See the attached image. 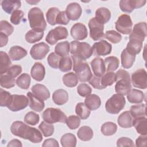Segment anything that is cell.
I'll return each mask as SVG.
<instances>
[{"mask_svg": "<svg viewBox=\"0 0 147 147\" xmlns=\"http://www.w3.org/2000/svg\"><path fill=\"white\" fill-rule=\"evenodd\" d=\"M117 130V125L112 122H106L104 123L100 128L102 133L106 136H110L114 134Z\"/></svg>", "mask_w": 147, "mask_h": 147, "instance_id": "obj_42", "label": "cell"}, {"mask_svg": "<svg viewBox=\"0 0 147 147\" xmlns=\"http://www.w3.org/2000/svg\"><path fill=\"white\" fill-rule=\"evenodd\" d=\"M43 36V32H39L33 29H31L25 34V38L28 42L32 44L41 40Z\"/></svg>", "mask_w": 147, "mask_h": 147, "instance_id": "obj_37", "label": "cell"}, {"mask_svg": "<svg viewBox=\"0 0 147 147\" xmlns=\"http://www.w3.org/2000/svg\"><path fill=\"white\" fill-rule=\"evenodd\" d=\"M61 58V57L57 55L55 52H52L47 57L48 63L49 65L53 68H59V64Z\"/></svg>", "mask_w": 147, "mask_h": 147, "instance_id": "obj_53", "label": "cell"}, {"mask_svg": "<svg viewBox=\"0 0 147 147\" xmlns=\"http://www.w3.org/2000/svg\"><path fill=\"white\" fill-rule=\"evenodd\" d=\"M22 67L19 65H14L10 67L6 74L11 76L13 78H16L22 72Z\"/></svg>", "mask_w": 147, "mask_h": 147, "instance_id": "obj_60", "label": "cell"}, {"mask_svg": "<svg viewBox=\"0 0 147 147\" xmlns=\"http://www.w3.org/2000/svg\"><path fill=\"white\" fill-rule=\"evenodd\" d=\"M126 104L123 95L119 94L113 95L106 102L105 108L107 113L111 114H118L124 107Z\"/></svg>", "mask_w": 147, "mask_h": 147, "instance_id": "obj_6", "label": "cell"}, {"mask_svg": "<svg viewBox=\"0 0 147 147\" xmlns=\"http://www.w3.org/2000/svg\"><path fill=\"white\" fill-rule=\"evenodd\" d=\"M133 126H134L137 132L141 135H146V117L136 118L133 121Z\"/></svg>", "mask_w": 147, "mask_h": 147, "instance_id": "obj_32", "label": "cell"}, {"mask_svg": "<svg viewBox=\"0 0 147 147\" xmlns=\"http://www.w3.org/2000/svg\"><path fill=\"white\" fill-rule=\"evenodd\" d=\"M75 113L80 119H86L89 117L91 113V110L84 103L79 102L76 105Z\"/></svg>", "mask_w": 147, "mask_h": 147, "instance_id": "obj_39", "label": "cell"}, {"mask_svg": "<svg viewBox=\"0 0 147 147\" xmlns=\"http://www.w3.org/2000/svg\"><path fill=\"white\" fill-rule=\"evenodd\" d=\"M29 25L32 29L44 32L47 27L44 14L42 10L37 7L30 9L28 14Z\"/></svg>", "mask_w": 147, "mask_h": 147, "instance_id": "obj_3", "label": "cell"}, {"mask_svg": "<svg viewBox=\"0 0 147 147\" xmlns=\"http://www.w3.org/2000/svg\"><path fill=\"white\" fill-rule=\"evenodd\" d=\"M146 23L141 22L134 25L133 29L129 36V39H134L143 42L145 38L146 37Z\"/></svg>", "mask_w": 147, "mask_h": 147, "instance_id": "obj_15", "label": "cell"}, {"mask_svg": "<svg viewBox=\"0 0 147 147\" xmlns=\"http://www.w3.org/2000/svg\"><path fill=\"white\" fill-rule=\"evenodd\" d=\"M11 95L8 91L1 88L0 91V106L7 107L11 102Z\"/></svg>", "mask_w": 147, "mask_h": 147, "instance_id": "obj_51", "label": "cell"}, {"mask_svg": "<svg viewBox=\"0 0 147 147\" xmlns=\"http://www.w3.org/2000/svg\"><path fill=\"white\" fill-rule=\"evenodd\" d=\"M84 104L90 110H95L101 105L99 96L96 94H90L84 100Z\"/></svg>", "mask_w": 147, "mask_h": 147, "instance_id": "obj_29", "label": "cell"}, {"mask_svg": "<svg viewBox=\"0 0 147 147\" xmlns=\"http://www.w3.org/2000/svg\"><path fill=\"white\" fill-rule=\"evenodd\" d=\"M78 94L82 97H86L92 92V88L86 83H80L77 87Z\"/></svg>", "mask_w": 147, "mask_h": 147, "instance_id": "obj_54", "label": "cell"}, {"mask_svg": "<svg viewBox=\"0 0 147 147\" xmlns=\"http://www.w3.org/2000/svg\"><path fill=\"white\" fill-rule=\"evenodd\" d=\"M28 104V97L24 95L14 94L11 95V100L7 108L11 111H18L24 109Z\"/></svg>", "mask_w": 147, "mask_h": 147, "instance_id": "obj_12", "label": "cell"}, {"mask_svg": "<svg viewBox=\"0 0 147 147\" xmlns=\"http://www.w3.org/2000/svg\"><path fill=\"white\" fill-rule=\"evenodd\" d=\"M116 84L115 91L117 94L126 95L131 88V80L129 72L124 69H120L116 73Z\"/></svg>", "mask_w": 147, "mask_h": 147, "instance_id": "obj_4", "label": "cell"}, {"mask_svg": "<svg viewBox=\"0 0 147 147\" xmlns=\"http://www.w3.org/2000/svg\"><path fill=\"white\" fill-rule=\"evenodd\" d=\"M92 54L94 56H106L111 52L112 45L107 41L102 40L95 42L92 47Z\"/></svg>", "mask_w": 147, "mask_h": 147, "instance_id": "obj_14", "label": "cell"}, {"mask_svg": "<svg viewBox=\"0 0 147 147\" xmlns=\"http://www.w3.org/2000/svg\"><path fill=\"white\" fill-rule=\"evenodd\" d=\"M76 138L72 133H65L62 136L60 142L63 147H75L76 145Z\"/></svg>", "mask_w": 147, "mask_h": 147, "instance_id": "obj_40", "label": "cell"}, {"mask_svg": "<svg viewBox=\"0 0 147 147\" xmlns=\"http://www.w3.org/2000/svg\"><path fill=\"white\" fill-rule=\"evenodd\" d=\"M130 112L134 119L146 117V105L144 103H141L131 106Z\"/></svg>", "mask_w": 147, "mask_h": 147, "instance_id": "obj_36", "label": "cell"}, {"mask_svg": "<svg viewBox=\"0 0 147 147\" xmlns=\"http://www.w3.org/2000/svg\"><path fill=\"white\" fill-rule=\"evenodd\" d=\"M31 90L34 96L42 100H45L50 97L49 91L43 84H36L32 87Z\"/></svg>", "mask_w": 147, "mask_h": 147, "instance_id": "obj_22", "label": "cell"}, {"mask_svg": "<svg viewBox=\"0 0 147 147\" xmlns=\"http://www.w3.org/2000/svg\"><path fill=\"white\" fill-rule=\"evenodd\" d=\"M146 135H141L139 136L136 140V146H146L147 140Z\"/></svg>", "mask_w": 147, "mask_h": 147, "instance_id": "obj_61", "label": "cell"}, {"mask_svg": "<svg viewBox=\"0 0 147 147\" xmlns=\"http://www.w3.org/2000/svg\"><path fill=\"white\" fill-rule=\"evenodd\" d=\"M13 134L33 143H39L42 140L41 133L36 128L30 127L22 121H14L10 126Z\"/></svg>", "mask_w": 147, "mask_h": 147, "instance_id": "obj_1", "label": "cell"}, {"mask_svg": "<svg viewBox=\"0 0 147 147\" xmlns=\"http://www.w3.org/2000/svg\"><path fill=\"white\" fill-rule=\"evenodd\" d=\"M131 82L134 87L146 89L147 87L146 71L144 69H138L131 74Z\"/></svg>", "mask_w": 147, "mask_h": 147, "instance_id": "obj_11", "label": "cell"}, {"mask_svg": "<svg viewBox=\"0 0 147 147\" xmlns=\"http://www.w3.org/2000/svg\"><path fill=\"white\" fill-rule=\"evenodd\" d=\"M65 123L70 129H76L80 125V118L78 116L70 115L67 118Z\"/></svg>", "mask_w": 147, "mask_h": 147, "instance_id": "obj_52", "label": "cell"}, {"mask_svg": "<svg viewBox=\"0 0 147 147\" xmlns=\"http://www.w3.org/2000/svg\"><path fill=\"white\" fill-rule=\"evenodd\" d=\"M121 59L122 67L127 69L131 68L133 65L136 59V55L131 54L125 48L121 53Z\"/></svg>", "mask_w": 147, "mask_h": 147, "instance_id": "obj_26", "label": "cell"}, {"mask_svg": "<svg viewBox=\"0 0 147 147\" xmlns=\"http://www.w3.org/2000/svg\"><path fill=\"white\" fill-rule=\"evenodd\" d=\"M7 147H9V146H22V143L21 142L17 140V139H13L12 140H11L9 142L7 145Z\"/></svg>", "mask_w": 147, "mask_h": 147, "instance_id": "obj_64", "label": "cell"}, {"mask_svg": "<svg viewBox=\"0 0 147 147\" xmlns=\"http://www.w3.org/2000/svg\"><path fill=\"white\" fill-rule=\"evenodd\" d=\"M49 51V47L44 42L34 44L30 49V55L34 60H42Z\"/></svg>", "mask_w": 147, "mask_h": 147, "instance_id": "obj_13", "label": "cell"}, {"mask_svg": "<svg viewBox=\"0 0 147 147\" xmlns=\"http://www.w3.org/2000/svg\"><path fill=\"white\" fill-rule=\"evenodd\" d=\"M72 59L69 56L62 57L59 64V69L63 72H68L72 69Z\"/></svg>", "mask_w": 147, "mask_h": 147, "instance_id": "obj_48", "label": "cell"}, {"mask_svg": "<svg viewBox=\"0 0 147 147\" xmlns=\"http://www.w3.org/2000/svg\"><path fill=\"white\" fill-rule=\"evenodd\" d=\"M8 36H7L6 34L3 33H0V40H1V42H0V47H3L4 46H5L8 42Z\"/></svg>", "mask_w": 147, "mask_h": 147, "instance_id": "obj_63", "label": "cell"}, {"mask_svg": "<svg viewBox=\"0 0 147 147\" xmlns=\"http://www.w3.org/2000/svg\"><path fill=\"white\" fill-rule=\"evenodd\" d=\"M68 35V30L66 28L57 26L48 32L45 37V41L50 45H54L58 40L65 39Z\"/></svg>", "mask_w": 147, "mask_h": 147, "instance_id": "obj_8", "label": "cell"}, {"mask_svg": "<svg viewBox=\"0 0 147 147\" xmlns=\"http://www.w3.org/2000/svg\"><path fill=\"white\" fill-rule=\"evenodd\" d=\"M73 61V70L75 72L78 80L81 82H88L92 76L90 67L86 60L71 55Z\"/></svg>", "mask_w": 147, "mask_h": 147, "instance_id": "obj_2", "label": "cell"}, {"mask_svg": "<svg viewBox=\"0 0 147 147\" xmlns=\"http://www.w3.org/2000/svg\"><path fill=\"white\" fill-rule=\"evenodd\" d=\"M52 100L57 105H63L68 100V92L64 89H58L53 93Z\"/></svg>", "mask_w": 147, "mask_h": 147, "instance_id": "obj_24", "label": "cell"}, {"mask_svg": "<svg viewBox=\"0 0 147 147\" xmlns=\"http://www.w3.org/2000/svg\"><path fill=\"white\" fill-rule=\"evenodd\" d=\"M31 76L36 81L42 80L45 75V69L44 66L39 62H36L32 66L30 71Z\"/></svg>", "mask_w": 147, "mask_h": 147, "instance_id": "obj_21", "label": "cell"}, {"mask_svg": "<svg viewBox=\"0 0 147 147\" xmlns=\"http://www.w3.org/2000/svg\"><path fill=\"white\" fill-rule=\"evenodd\" d=\"M146 2V1L121 0L119 1V5L122 11L130 13L132 12L134 9H138L144 6Z\"/></svg>", "mask_w": 147, "mask_h": 147, "instance_id": "obj_16", "label": "cell"}, {"mask_svg": "<svg viewBox=\"0 0 147 147\" xmlns=\"http://www.w3.org/2000/svg\"><path fill=\"white\" fill-rule=\"evenodd\" d=\"M96 20L102 24L107 23L111 18V12L106 7H99L95 11Z\"/></svg>", "mask_w": 147, "mask_h": 147, "instance_id": "obj_28", "label": "cell"}, {"mask_svg": "<svg viewBox=\"0 0 147 147\" xmlns=\"http://www.w3.org/2000/svg\"><path fill=\"white\" fill-rule=\"evenodd\" d=\"M91 66L95 76L101 77L105 74L106 67L103 59L95 57L91 61Z\"/></svg>", "mask_w": 147, "mask_h": 147, "instance_id": "obj_19", "label": "cell"}, {"mask_svg": "<svg viewBox=\"0 0 147 147\" xmlns=\"http://www.w3.org/2000/svg\"><path fill=\"white\" fill-rule=\"evenodd\" d=\"M26 49L21 47L15 45L10 48L9 51V56L13 61L20 60L27 55Z\"/></svg>", "mask_w": 147, "mask_h": 147, "instance_id": "obj_25", "label": "cell"}, {"mask_svg": "<svg viewBox=\"0 0 147 147\" xmlns=\"http://www.w3.org/2000/svg\"><path fill=\"white\" fill-rule=\"evenodd\" d=\"M0 74H4L7 72L11 64L9 56L5 52H0Z\"/></svg>", "mask_w": 147, "mask_h": 147, "instance_id": "obj_31", "label": "cell"}, {"mask_svg": "<svg viewBox=\"0 0 147 147\" xmlns=\"http://www.w3.org/2000/svg\"><path fill=\"white\" fill-rule=\"evenodd\" d=\"M21 6V1L4 0L1 2V6L3 11L8 14H12L15 10H18Z\"/></svg>", "mask_w": 147, "mask_h": 147, "instance_id": "obj_27", "label": "cell"}, {"mask_svg": "<svg viewBox=\"0 0 147 147\" xmlns=\"http://www.w3.org/2000/svg\"><path fill=\"white\" fill-rule=\"evenodd\" d=\"M134 119L130 111H126L119 115L117 122L119 126L123 128H129L133 126Z\"/></svg>", "mask_w": 147, "mask_h": 147, "instance_id": "obj_23", "label": "cell"}, {"mask_svg": "<svg viewBox=\"0 0 147 147\" xmlns=\"http://www.w3.org/2000/svg\"><path fill=\"white\" fill-rule=\"evenodd\" d=\"M24 17V13L21 10H15L11 15L10 22L14 25H18Z\"/></svg>", "mask_w": 147, "mask_h": 147, "instance_id": "obj_56", "label": "cell"}, {"mask_svg": "<svg viewBox=\"0 0 147 147\" xmlns=\"http://www.w3.org/2000/svg\"><path fill=\"white\" fill-rule=\"evenodd\" d=\"M38 128L41 131V133L45 137L52 136L54 132V126L52 123H48L45 121H42L38 126Z\"/></svg>", "mask_w": 147, "mask_h": 147, "instance_id": "obj_47", "label": "cell"}, {"mask_svg": "<svg viewBox=\"0 0 147 147\" xmlns=\"http://www.w3.org/2000/svg\"><path fill=\"white\" fill-rule=\"evenodd\" d=\"M42 117L44 121L52 124L56 122L65 123L67 119L66 115L60 109L53 107L47 108L44 110Z\"/></svg>", "mask_w": 147, "mask_h": 147, "instance_id": "obj_7", "label": "cell"}, {"mask_svg": "<svg viewBox=\"0 0 147 147\" xmlns=\"http://www.w3.org/2000/svg\"><path fill=\"white\" fill-rule=\"evenodd\" d=\"M104 37L113 44H117L122 40V36L119 33L114 30H107L104 34Z\"/></svg>", "mask_w": 147, "mask_h": 147, "instance_id": "obj_49", "label": "cell"}, {"mask_svg": "<svg viewBox=\"0 0 147 147\" xmlns=\"http://www.w3.org/2000/svg\"><path fill=\"white\" fill-rule=\"evenodd\" d=\"M14 31V27L7 21L2 20L0 22V32L7 36L11 35Z\"/></svg>", "mask_w": 147, "mask_h": 147, "instance_id": "obj_55", "label": "cell"}, {"mask_svg": "<svg viewBox=\"0 0 147 147\" xmlns=\"http://www.w3.org/2000/svg\"><path fill=\"white\" fill-rule=\"evenodd\" d=\"M70 53L74 56L86 60L92 56V49L88 43L76 40L70 43Z\"/></svg>", "mask_w": 147, "mask_h": 147, "instance_id": "obj_5", "label": "cell"}, {"mask_svg": "<svg viewBox=\"0 0 147 147\" xmlns=\"http://www.w3.org/2000/svg\"><path fill=\"white\" fill-rule=\"evenodd\" d=\"M142 42L134 40L129 39V41L127 42L126 49L134 55H136L141 51L142 48Z\"/></svg>", "mask_w": 147, "mask_h": 147, "instance_id": "obj_35", "label": "cell"}, {"mask_svg": "<svg viewBox=\"0 0 147 147\" xmlns=\"http://www.w3.org/2000/svg\"><path fill=\"white\" fill-rule=\"evenodd\" d=\"M29 99V106L30 108L37 112H41L45 107L44 100L37 98L31 92H28L26 94Z\"/></svg>", "mask_w": 147, "mask_h": 147, "instance_id": "obj_20", "label": "cell"}, {"mask_svg": "<svg viewBox=\"0 0 147 147\" xmlns=\"http://www.w3.org/2000/svg\"><path fill=\"white\" fill-rule=\"evenodd\" d=\"M126 95L127 100L131 103H141L144 100L145 97L143 92L137 89L130 90Z\"/></svg>", "mask_w": 147, "mask_h": 147, "instance_id": "obj_30", "label": "cell"}, {"mask_svg": "<svg viewBox=\"0 0 147 147\" xmlns=\"http://www.w3.org/2000/svg\"><path fill=\"white\" fill-rule=\"evenodd\" d=\"M88 82L90 84H91L94 88L98 90L104 89L101 82V77H98L95 75L92 76Z\"/></svg>", "mask_w": 147, "mask_h": 147, "instance_id": "obj_58", "label": "cell"}, {"mask_svg": "<svg viewBox=\"0 0 147 147\" xmlns=\"http://www.w3.org/2000/svg\"><path fill=\"white\" fill-rule=\"evenodd\" d=\"M70 52V44L67 41L60 42L55 47V52L60 57L68 56Z\"/></svg>", "mask_w": 147, "mask_h": 147, "instance_id": "obj_34", "label": "cell"}, {"mask_svg": "<svg viewBox=\"0 0 147 147\" xmlns=\"http://www.w3.org/2000/svg\"><path fill=\"white\" fill-rule=\"evenodd\" d=\"M65 11L69 20L76 21L81 16L82 9L78 3L72 2L67 5Z\"/></svg>", "mask_w": 147, "mask_h": 147, "instance_id": "obj_18", "label": "cell"}, {"mask_svg": "<svg viewBox=\"0 0 147 147\" xmlns=\"http://www.w3.org/2000/svg\"><path fill=\"white\" fill-rule=\"evenodd\" d=\"M40 120L39 115L33 111H29L26 114L24 117V122L29 125L34 126L37 125Z\"/></svg>", "mask_w": 147, "mask_h": 147, "instance_id": "obj_50", "label": "cell"}, {"mask_svg": "<svg viewBox=\"0 0 147 147\" xmlns=\"http://www.w3.org/2000/svg\"><path fill=\"white\" fill-rule=\"evenodd\" d=\"M117 81L115 74L113 72H107L101 76V82L104 88L107 86H111Z\"/></svg>", "mask_w": 147, "mask_h": 147, "instance_id": "obj_45", "label": "cell"}, {"mask_svg": "<svg viewBox=\"0 0 147 147\" xmlns=\"http://www.w3.org/2000/svg\"><path fill=\"white\" fill-rule=\"evenodd\" d=\"M42 147H46V146H53V147H59V145L57 142V141L54 138H49L45 140L42 145Z\"/></svg>", "mask_w": 147, "mask_h": 147, "instance_id": "obj_62", "label": "cell"}, {"mask_svg": "<svg viewBox=\"0 0 147 147\" xmlns=\"http://www.w3.org/2000/svg\"><path fill=\"white\" fill-rule=\"evenodd\" d=\"M77 135L80 140L83 141H88L92 139L94 133L90 127L88 126H83L78 130Z\"/></svg>", "mask_w": 147, "mask_h": 147, "instance_id": "obj_33", "label": "cell"}, {"mask_svg": "<svg viewBox=\"0 0 147 147\" xmlns=\"http://www.w3.org/2000/svg\"><path fill=\"white\" fill-rule=\"evenodd\" d=\"M90 29V36L94 41L104 37V25L98 22L95 17L91 18L88 24Z\"/></svg>", "mask_w": 147, "mask_h": 147, "instance_id": "obj_10", "label": "cell"}, {"mask_svg": "<svg viewBox=\"0 0 147 147\" xmlns=\"http://www.w3.org/2000/svg\"><path fill=\"white\" fill-rule=\"evenodd\" d=\"M16 83L14 78L5 73L0 76V84L2 87L5 88H10L13 87Z\"/></svg>", "mask_w": 147, "mask_h": 147, "instance_id": "obj_41", "label": "cell"}, {"mask_svg": "<svg viewBox=\"0 0 147 147\" xmlns=\"http://www.w3.org/2000/svg\"><path fill=\"white\" fill-rule=\"evenodd\" d=\"M106 71L113 72L115 71L119 67V59L115 56H109L106 57L104 60Z\"/></svg>", "mask_w": 147, "mask_h": 147, "instance_id": "obj_38", "label": "cell"}, {"mask_svg": "<svg viewBox=\"0 0 147 147\" xmlns=\"http://www.w3.org/2000/svg\"><path fill=\"white\" fill-rule=\"evenodd\" d=\"M133 22L128 14H122L115 22V29L123 34H129L132 31Z\"/></svg>", "mask_w": 147, "mask_h": 147, "instance_id": "obj_9", "label": "cell"}, {"mask_svg": "<svg viewBox=\"0 0 147 147\" xmlns=\"http://www.w3.org/2000/svg\"><path fill=\"white\" fill-rule=\"evenodd\" d=\"M60 11L59 9L55 7H51L48 10L46 13V18L49 24L52 26L56 24V18Z\"/></svg>", "mask_w": 147, "mask_h": 147, "instance_id": "obj_46", "label": "cell"}, {"mask_svg": "<svg viewBox=\"0 0 147 147\" xmlns=\"http://www.w3.org/2000/svg\"><path fill=\"white\" fill-rule=\"evenodd\" d=\"M30 75L26 73H23L17 79L16 84L20 88L27 90L30 86Z\"/></svg>", "mask_w": 147, "mask_h": 147, "instance_id": "obj_44", "label": "cell"}, {"mask_svg": "<svg viewBox=\"0 0 147 147\" xmlns=\"http://www.w3.org/2000/svg\"><path fill=\"white\" fill-rule=\"evenodd\" d=\"M117 146H131L134 147V144L132 140L128 137H121L117 141Z\"/></svg>", "mask_w": 147, "mask_h": 147, "instance_id": "obj_57", "label": "cell"}, {"mask_svg": "<svg viewBox=\"0 0 147 147\" xmlns=\"http://www.w3.org/2000/svg\"><path fill=\"white\" fill-rule=\"evenodd\" d=\"M63 82L67 87H74L78 84V78L74 72H69L63 75Z\"/></svg>", "mask_w": 147, "mask_h": 147, "instance_id": "obj_43", "label": "cell"}, {"mask_svg": "<svg viewBox=\"0 0 147 147\" xmlns=\"http://www.w3.org/2000/svg\"><path fill=\"white\" fill-rule=\"evenodd\" d=\"M70 32L72 38L76 40H83L88 35L86 26L80 22L75 24L72 26Z\"/></svg>", "mask_w": 147, "mask_h": 147, "instance_id": "obj_17", "label": "cell"}, {"mask_svg": "<svg viewBox=\"0 0 147 147\" xmlns=\"http://www.w3.org/2000/svg\"><path fill=\"white\" fill-rule=\"evenodd\" d=\"M69 22V20L67 16L65 11H60L59 14L57 15L56 18V24H61V25H67Z\"/></svg>", "mask_w": 147, "mask_h": 147, "instance_id": "obj_59", "label": "cell"}]
</instances>
